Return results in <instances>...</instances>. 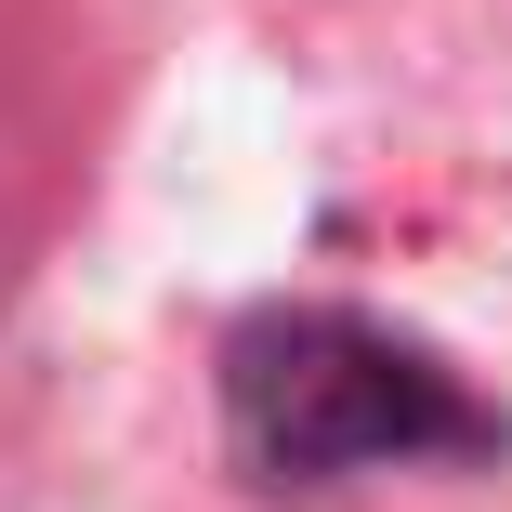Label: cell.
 I'll return each mask as SVG.
<instances>
[{"mask_svg":"<svg viewBox=\"0 0 512 512\" xmlns=\"http://www.w3.org/2000/svg\"><path fill=\"white\" fill-rule=\"evenodd\" d=\"M224 447L250 486H342L407 460H499V407L342 302H263L224 342Z\"/></svg>","mask_w":512,"mask_h":512,"instance_id":"1","label":"cell"}]
</instances>
